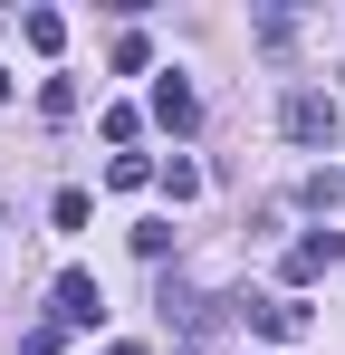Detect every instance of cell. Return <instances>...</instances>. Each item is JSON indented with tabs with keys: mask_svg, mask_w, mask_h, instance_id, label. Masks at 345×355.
<instances>
[{
	"mask_svg": "<svg viewBox=\"0 0 345 355\" xmlns=\"http://www.w3.org/2000/svg\"><path fill=\"white\" fill-rule=\"evenodd\" d=\"M336 259H345V231H307V240L278 259V279H288V288H307V279H326Z\"/></svg>",
	"mask_w": 345,
	"mask_h": 355,
	"instance_id": "2",
	"label": "cell"
},
{
	"mask_svg": "<svg viewBox=\"0 0 345 355\" xmlns=\"http://www.w3.org/2000/svg\"><path fill=\"white\" fill-rule=\"evenodd\" d=\"M106 182H115V192H144V182H154V164H144V154H115Z\"/></svg>",
	"mask_w": 345,
	"mask_h": 355,
	"instance_id": "7",
	"label": "cell"
},
{
	"mask_svg": "<svg viewBox=\"0 0 345 355\" xmlns=\"http://www.w3.org/2000/svg\"><path fill=\"white\" fill-rule=\"evenodd\" d=\"M163 192H172V202H192V192H202V164H182V154H172V164H163Z\"/></svg>",
	"mask_w": 345,
	"mask_h": 355,
	"instance_id": "8",
	"label": "cell"
},
{
	"mask_svg": "<svg viewBox=\"0 0 345 355\" xmlns=\"http://www.w3.org/2000/svg\"><path fill=\"white\" fill-rule=\"evenodd\" d=\"M249 327H259V336H297V327H307V307H297V297H259V307H249Z\"/></svg>",
	"mask_w": 345,
	"mask_h": 355,
	"instance_id": "5",
	"label": "cell"
},
{
	"mask_svg": "<svg viewBox=\"0 0 345 355\" xmlns=\"http://www.w3.org/2000/svg\"><path fill=\"white\" fill-rule=\"evenodd\" d=\"M57 327H96V317H106V288H96V279H87V269H67V279H57V307H48Z\"/></svg>",
	"mask_w": 345,
	"mask_h": 355,
	"instance_id": "3",
	"label": "cell"
},
{
	"mask_svg": "<svg viewBox=\"0 0 345 355\" xmlns=\"http://www.w3.org/2000/svg\"><path fill=\"white\" fill-rule=\"evenodd\" d=\"M106 355H144V346H106Z\"/></svg>",
	"mask_w": 345,
	"mask_h": 355,
	"instance_id": "10",
	"label": "cell"
},
{
	"mask_svg": "<svg viewBox=\"0 0 345 355\" xmlns=\"http://www.w3.org/2000/svg\"><path fill=\"white\" fill-rule=\"evenodd\" d=\"M19 39H29L39 58H57V49H67V19H57V10H29V19H19Z\"/></svg>",
	"mask_w": 345,
	"mask_h": 355,
	"instance_id": "6",
	"label": "cell"
},
{
	"mask_svg": "<svg viewBox=\"0 0 345 355\" xmlns=\"http://www.w3.org/2000/svg\"><path fill=\"white\" fill-rule=\"evenodd\" d=\"M154 125H172V135H192V125H202V96H192V77H154Z\"/></svg>",
	"mask_w": 345,
	"mask_h": 355,
	"instance_id": "4",
	"label": "cell"
},
{
	"mask_svg": "<svg viewBox=\"0 0 345 355\" xmlns=\"http://www.w3.org/2000/svg\"><path fill=\"white\" fill-rule=\"evenodd\" d=\"M57 336H67V327L48 317V327H29V336H19V355H57Z\"/></svg>",
	"mask_w": 345,
	"mask_h": 355,
	"instance_id": "9",
	"label": "cell"
},
{
	"mask_svg": "<svg viewBox=\"0 0 345 355\" xmlns=\"http://www.w3.org/2000/svg\"><path fill=\"white\" fill-rule=\"evenodd\" d=\"M278 125H288V144H307V154L345 135V116H336V96H326V87H288V96H278Z\"/></svg>",
	"mask_w": 345,
	"mask_h": 355,
	"instance_id": "1",
	"label": "cell"
}]
</instances>
